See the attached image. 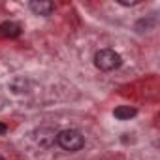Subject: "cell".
Segmentation results:
<instances>
[{
  "label": "cell",
  "instance_id": "1",
  "mask_svg": "<svg viewBox=\"0 0 160 160\" xmlns=\"http://www.w3.org/2000/svg\"><path fill=\"white\" fill-rule=\"evenodd\" d=\"M57 143H58L60 149L70 151V152H75V151H79V149H83V145H85V136L79 132V130H73V128L62 130V132L57 134Z\"/></svg>",
  "mask_w": 160,
  "mask_h": 160
},
{
  "label": "cell",
  "instance_id": "2",
  "mask_svg": "<svg viewBox=\"0 0 160 160\" xmlns=\"http://www.w3.org/2000/svg\"><path fill=\"white\" fill-rule=\"evenodd\" d=\"M94 64L96 68H100L102 72H111L115 68H119L122 64V58L117 51L113 49H100L96 55H94Z\"/></svg>",
  "mask_w": 160,
  "mask_h": 160
},
{
  "label": "cell",
  "instance_id": "3",
  "mask_svg": "<svg viewBox=\"0 0 160 160\" xmlns=\"http://www.w3.org/2000/svg\"><path fill=\"white\" fill-rule=\"evenodd\" d=\"M36 141L42 145V147H51L55 141H57V132L53 128H40L36 132Z\"/></svg>",
  "mask_w": 160,
  "mask_h": 160
},
{
  "label": "cell",
  "instance_id": "4",
  "mask_svg": "<svg viewBox=\"0 0 160 160\" xmlns=\"http://www.w3.org/2000/svg\"><path fill=\"white\" fill-rule=\"evenodd\" d=\"M30 10L36 15H51L55 12V4L47 2V0H34V2H30Z\"/></svg>",
  "mask_w": 160,
  "mask_h": 160
},
{
  "label": "cell",
  "instance_id": "5",
  "mask_svg": "<svg viewBox=\"0 0 160 160\" xmlns=\"http://www.w3.org/2000/svg\"><path fill=\"white\" fill-rule=\"evenodd\" d=\"M21 34V27L13 21H6L0 25V36H4V38H17Z\"/></svg>",
  "mask_w": 160,
  "mask_h": 160
},
{
  "label": "cell",
  "instance_id": "6",
  "mask_svg": "<svg viewBox=\"0 0 160 160\" xmlns=\"http://www.w3.org/2000/svg\"><path fill=\"white\" fill-rule=\"evenodd\" d=\"M136 109L134 108H130V106H119V108H115V111H113V115L119 119V121H130L132 117H136Z\"/></svg>",
  "mask_w": 160,
  "mask_h": 160
},
{
  "label": "cell",
  "instance_id": "7",
  "mask_svg": "<svg viewBox=\"0 0 160 160\" xmlns=\"http://www.w3.org/2000/svg\"><path fill=\"white\" fill-rule=\"evenodd\" d=\"M6 130H8V126H6V124H2V122H0V134H6Z\"/></svg>",
  "mask_w": 160,
  "mask_h": 160
},
{
  "label": "cell",
  "instance_id": "8",
  "mask_svg": "<svg viewBox=\"0 0 160 160\" xmlns=\"http://www.w3.org/2000/svg\"><path fill=\"white\" fill-rule=\"evenodd\" d=\"M0 160H4V158H2V156H0Z\"/></svg>",
  "mask_w": 160,
  "mask_h": 160
}]
</instances>
